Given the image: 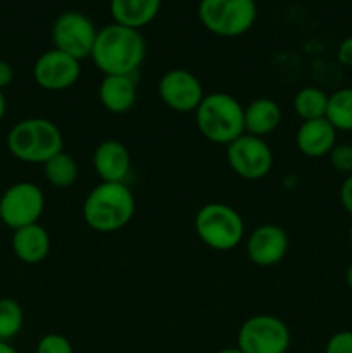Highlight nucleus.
Masks as SVG:
<instances>
[{"label": "nucleus", "mask_w": 352, "mask_h": 353, "mask_svg": "<svg viewBox=\"0 0 352 353\" xmlns=\"http://www.w3.org/2000/svg\"><path fill=\"white\" fill-rule=\"evenodd\" d=\"M12 79H14L12 65H10L7 61H3V59H0V90L3 92V88H7V86L12 83Z\"/></svg>", "instance_id": "c85d7f7f"}, {"label": "nucleus", "mask_w": 352, "mask_h": 353, "mask_svg": "<svg viewBox=\"0 0 352 353\" xmlns=\"http://www.w3.org/2000/svg\"><path fill=\"white\" fill-rule=\"evenodd\" d=\"M245 133L252 137H266L276 131L282 123V109L278 103L268 97L255 99L244 107Z\"/></svg>", "instance_id": "a211bd4d"}, {"label": "nucleus", "mask_w": 352, "mask_h": 353, "mask_svg": "<svg viewBox=\"0 0 352 353\" xmlns=\"http://www.w3.org/2000/svg\"><path fill=\"white\" fill-rule=\"evenodd\" d=\"M12 252L23 264L35 265L43 262L50 254V234L40 223L19 228L12 233Z\"/></svg>", "instance_id": "f3484780"}, {"label": "nucleus", "mask_w": 352, "mask_h": 353, "mask_svg": "<svg viewBox=\"0 0 352 353\" xmlns=\"http://www.w3.org/2000/svg\"><path fill=\"white\" fill-rule=\"evenodd\" d=\"M159 10L161 0H110V16L114 23L133 30L150 24Z\"/></svg>", "instance_id": "6ab92c4d"}, {"label": "nucleus", "mask_w": 352, "mask_h": 353, "mask_svg": "<svg viewBox=\"0 0 352 353\" xmlns=\"http://www.w3.org/2000/svg\"><path fill=\"white\" fill-rule=\"evenodd\" d=\"M195 233L206 247L217 252L233 250L245 236L240 214L226 203H207L195 216Z\"/></svg>", "instance_id": "39448f33"}, {"label": "nucleus", "mask_w": 352, "mask_h": 353, "mask_svg": "<svg viewBox=\"0 0 352 353\" xmlns=\"http://www.w3.org/2000/svg\"><path fill=\"white\" fill-rule=\"evenodd\" d=\"M0 353H17V350L7 341H0Z\"/></svg>", "instance_id": "7c9ffc66"}, {"label": "nucleus", "mask_w": 352, "mask_h": 353, "mask_svg": "<svg viewBox=\"0 0 352 353\" xmlns=\"http://www.w3.org/2000/svg\"><path fill=\"white\" fill-rule=\"evenodd\" d=\"M43 174L47 181L55 188H69L78 181V162L68 152H59L43 164Z\"/></svg>", "instance_id": "aec40b11"}, {"label": "nucleus", "mask_w": 352, "mask_h": 353, "mask_svg": "<svg viewBox=\"0 0 352 353\" xmlns=\"http://www.w3.org/2000/svg\"><path fill=\"white\" fill-rule=\"evenodd\" d=\"M99 30L86 14L78 10H66L52 24L54 48L83 61L92 55L93 43Z\"/></svg>", "instance_id": "1a4fd4ad"}, {"label": "nucleus", "mask_w": 352, "mask_h": 353, "mask_svg": "<svg viewBox=\"0 0 352 353\" xmlns=\"http://www.w3.org/2000/svg\"><path fill=\"white\" fill-rule=\"evenodd\" d=\"M138 88L135 74L104 76L99 86V100L107 112L126 114L137 103Z\"/></svg>", "instance_id": "2eb2a0df"}, {"label": "nucleus", "mask_w": 352, "mask_h": 353, "mask_svg": "<svg viewBox=\"0 0 352 353\" xmlns=\"http://www.w3.org/2000/svg\"><path fill=\"white\" fill-rule=\"evenodd\" d=\"M297 150L311 159L324 157L337 145V130L326 117L314 121H302L295 134Z\"/></svg>", "instance_id": "dca6fc26"}, {"label": "nucleus", "mask_w": 352, "mask_h": 353, "mask_svg": "<svg viewBox=\"0 0 352 353\" xmlns=\"http://www.w3.org/2000/svg\"><path fill=\"white\" fill-rule=\"evenodd\" d=\"M345 281H347L349 288L352 290V264L347 268V272H345Z\"/></svg>", "instance_id": "2f4dec72"}, {"label": "nucleus", "mask_w": 352, "mask_h": 353, "mask_svg": "<svg viewBox=\"0 0 352 353\" xmlns=\"http://www.w3.org/2000/svg\"><path fill=\"white\" fill-rule=\"evenodd\" d=\"M137 202L124 183H100L83 202V219L97 233H114L133 219Z\"/></svg>", "instance_id": "f03ea898"}, {"label": "nucleus", "mask_w": 352, "mask_h": 353, "mask_svg": "<svg viewBox=\"0 0 352 353\" xmlns=\"http://www.w3.org/2000/svg\"><path fill=\"white\" fill-rule=\"evenodd\" d=\"M237 347L244 353H286L290 347V330L280 317L257 314L240 326Z\"/></svg>", "instance_id": "0eeeda50"}, {"label": "nucleus", "mask_w": 352, "mask_h": 353, "mask_svg": "<svg viewBox=\"0 0 352 353\" xmlns=\"http://www.w3.org/2000/svg\"><path fill=\"white\" fill-rule=\"evenodd\" d=\"M340 202L342 207L345 209V212H349L352 216V174H349L344 179L340 186Z\"/></svg>", "instance_id": "bb28decb"}, {"label": "nucleus", "mask_w": 352, "mask_h": 353, "mask_svg": "<svg viewBox=\"0 0 352 353\" xmlns=\"http://www.w3.org/2000/svg\"><path fill=\"white\" fill-rule=\"evenodd\" d=\"M245 250L252 264L271 268L285 259L289 252V234L278 224H262L248 234Z\"/></svg>", "instance_id": "ddd939ff"}, {"label": "nucleus", "mask_w": 352, "mask_h": 353, "mask_svg": "<svg viewBox=\"0 0 352 353\" xmlns=\"http://www.w3.org/2000/svg\"><path fill=\"white\" fill-rule=\"evenodd\" d=\"M145 50L147 47L140 31L113 23L99 30L90 57L104 76L137 74Z\"/></svg>", "instance_id": "f257e3e1"}, {"label": "nucleus", "mask_w": 352, "mask_h": 353, "mask_svg": "<svg viewBox=\"0 0 352 353\" xmlns=\"http://www.w3.org/2000/svg\"><path fill=\"white\" fill-rule=\"evenodd\" d=\"M81 76L78 59L50 48L37 59L33 65V79L40 88L47 92H62L76 85Z\"/></svg>", "instance_id": "f8f14e48"}, {"label": "nucleus", "mask_w": 352, "mask_h": 353, "mask_svg": "<svg viewBox=\"0 0 352 353\" xmlns=\"http://www.w3.org/2000/svg\"><path fill=\"white\" fill-rule=\"evenodd\" d=\"M6 110H7L6 95H3V92H2V90H0V121H2L3 116H6Z\"/></svg>", "instance_id": "c756f323"}, {"label": "nucleus", "mask_w": 352, "mask_h": 353, "mask_svg": "<svg viewBox=\"0 0 352 353\" xmlns=\"http://www.w3.org/2000/svg\"><path fill=\"white\" fill-rule=\"evenodd\" d=\"M217 353H244V352H242L238 347H228V348H223V350H219Z\"/></svg>", "instance_id": "473e14b6"}, {"label": "nucleus", "mask_w": 352, "mask_h": 353, "mask_svg": "<svg viewBox=\"0 0 352 353\" xmlns=\"http://www.w3.org/2000/svg\"><path fill=\"white\" fill-rule=\"evenodd\" d=\"M324 117L337 131H352V88H340L328 95Z\"/></svg>", "instance_id": "4be33fe9"}, {"label": "nucleus", "mask_w": 352, "mask_h": 353, "mask_svg": "<svg viewBox=\"0 0 352 353\" xmlns=\"http://www.w3.org/2000/svg\"><path fill=\"white\" fill-rule=\"evenodd\" d=\"M349 241H351V247H352V226H351V231H349Z\"/></svg>", "instance_id": "72a5a7b5"}, {"label": "nucleus", "mask_w": 352, "mask_h": 353, "mask_svg": "<svg viewBox=\"0 0 352 353\" xmlns=\"http://www.w3.org/2000/svg\"><path fill=\"white\" fill-rule=\"evenodd\" d=\"M7 148L17 161L45 164L48 159L64 150V138L57 124L50 119L30 117L10 128Z\"/></svg>", "instance_id": "20e7f679"}, {"label": "nucleus", "mask_w": 352, "mask_h": 353, "mask_svg": "<svg viewBox=\"0 0 352 353\" xmlns=\"http://www.w3.org/2000/svg\"><path fill=\"white\" fill-rule=\"evenodd\" d=\"M254 2H255V0H254Z\"/></svg>", "instance_id": "f704fd0d"}, {"label": "nucleus", "mask_w": 352, "mask_h": 353, "mask_svg": "<svg viewBox=\"0 0 352 353\" xmlns=\"http://www.w3.org/2000/svg\"><path fill=\"white\" fill-rule=\"evenodd\" d=\"M328 93L317 86L300 88L293 97V110L302 121L323 119L326 116Z\"/></svg>", "instance_id": "412c9836"}, {"label": "nucleus", "mask_w": 352, "mask_h": 353, "mask_svg": "<svg viewBox=\"0 0 352 353\" xmlns=\"http://www.w3.org/2000/svg\"><path fill=\"white\" fill-rule=\"evenodd\" d=\"M195 123L206 140L228 147L245 133L244 105L230 93H207L195 110Z\"/></svg>", "instance_id": "7ed1b4c3"}, {"label": "nucleus", "mask_w": 352, "mask_h": 353, "mask_svg": "<svg viewBox=\"0 0 352 353\" xmlns=\"http://www.w3.org/2000/svg\"><path fill=\"white\" fill-rule=\"evenodd\" d=\"M157 93L166 107L179 114L195 112L206 97L199 78L182 68L171 69L162 74L159 79Z\"/></svg>", "instance_id": "9b49d317"}, {"label": "nucleus", "mask_w": 352, "mask_h": 353, "mask_svg": "<svg viewBox=\"0 0 352 353\" xmlns=\"http://www.w3.org/2000/svg\"><path fill=\"white\" fill-rule=\"evenodd\" d=\"M337 59L342 65L352 68V37L345 38V40L338 45Z\"/></svg>", "instance_id": "cd10ccee"}, {"label": "nucleus", "mask_w": 352, "mask_h": 353, "mask_svg": "<svg viewBox=\"0 0 352 353\" xmlns=\"http://www.w3.org/2000/svg\"><path fill=\"white\" fill-rule=\"evenodd\" d=\"M92 162L104 183H124L131 168V155L121 141L106 140L93 150Z\"/></svg>", "instance_id": "4468645a"}, {"label": "nucleus", "mask_w": 352, "mask_h": 353, "mask_svg": "<svg viewBox=\"0 0 352 353\" xmlns=\"http://www.w3.org/2000/svg\"><path fill=\"white\" fill-rule=\"evenodd\" d=\"M324 353H352V331H338L328 340Z\"/></svg>", "instance_id": "a878e982"}, {"label": "nucleus", "mask_w": 352, "mask_h": 353, "mask_svg": "<svg viewBox=\"0 0 352 353\" xmlns=\"http://www.w3.org/2000/svg\"><path fill=\"white\" fill-rule=\"evenodd\" d=\"M226 161L231 171L248 181L266 178L275 164L273 150L262 138L244 133L226 147Z\"/></svg>", "instance_id": "9d476101"}, {"label": "nucleus", "mask_w": 352, "mask_h": 353, "mask_svg": "<svg viewBox=\"0 0 352 353\" xmlns=\"http://www.w3.org/2000/svg\"><path fill=\"white\" fill-rule=\"evenodd\" d=\"M328 159H330V164L335 171L344 172L347 176L352 174V145H335L328 154Z\"/></svg>", "instance_id": "b1692460"}, {"label": "nucleus", "mask_w": 352, "mask_h": 353, "mask_svg": "<svg viewBox=\"0 0 352 353\" xmlns=\"http://www.w3.org/2000/svg\"><path fill=\"white\" fill-rule=\"evenodd\" d=\"M199 19L211 33L235 38L247 33L257 17L254 0H200Z\"/></svg>", "instance_id": "423d86ee"}, {"label": "nucleus", "mask_w": 352, "mask_h": 353, "mask_svg": "<svg viewBox=\"0 0 352 353\" xmlns=\"http://www.w3.org/2000/svg\"><path fill=\"white\" fill-rule=\"evenodd\" d=\"M43 209L45 195L35 183H16L0 196V221L12 231L38 223Z\"/></svg>", "instance_id": "6e6552de"}, {"label": "nucleus", "mask_w": 352, "mask_h": 353, "mask_svg": "<svg viewBox=\"0 0 352 353\" xmlns=\"http://www.w3.org/2000/svg\"><path fill=\"white\" fill-rule=\"evenodd\" d=\"M23 307L14 299H0V341H9L17 336L23 327Z\"/></svg>", "instance_id": "5701e85b"}, {"label": "nucleus", "mask_w": 352, "mask_h": 353, "mask_svg": "<svg viewBox=\"0 0 352 353\" xmlns=\"http://www.w3.org/2000/svg\"><path fill=\"white\" fill-rule=\"evenodd\" d=\"M37 353H75L71 341L57 333L45 334L37 345Z\"/></svg>", "instance_id": "393cba45"}]
</instances>
